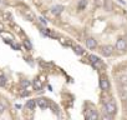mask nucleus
I'll use <instances>...</instances> for the list:
<instances>
[{
    "label": "nucleus",
    "mask_w": 127,
    "mask_h": 120,
    "mask_svg": "<svg viewBox=\"0 0 127 120\" xmlns=\"http://www.w3.org/2000/svg\"><path fill=\"white\" fill-rule=\"evenodd\" d=\"M105 110H106L107 114H110V115H113V114L116 113V105H115V103L111 101V100H108L105 103Z\"/></svg>",
    "instance_id": "1"
},
{
    "label": "nucleus",
    "mask_w": 127,
    "mask_h": 120,
    "mask_svg": "<svg viewBox=\"0 0 127 120\" xmlns=\"http://www.w3.org/2000/svg\"><path fill=\"white\" fill-rule=\"evenodd\" d=\"M101 53H102L103 56H111L112 53H113V46H111V45H105V46H102V49H101Z\"/></svg>",
    "instance_id": "2"
},
{
    "label": "nucleus",
    "mask_w": 127,
    "mask_h": 120,
    "mask_svg": "<svg viewBox=\"0 0 127 120\" xmlns=\"http://www.w3.org/2000/svg\"><path fill=\"white\" fill-rule=\"evenodd\" d=\"M126 48H127V43L125 39H118L116 41V49H117V50L123 51V50H126Z\"/></svg>",
    "instance_id": "3"
},
{
    "label": "nucleus",
    "mask_w": 127,
    "mask_h": 120,
    "mask_svg": "<svg viewBox=\"0 0 127 120\" xmlns=\"http://www.w3.org/2000/svg\"><path fill=\"white\" fill-rule=\"evenodd\" d=\"M62 10H64L62 5H55V6H52V9H51V13L54 15H60L62 13Z\"/></svg>",
    "instance_id": "4"
},
{
    "label": "nucleus",
    "mask_w": 127,
    "mask_h": 120,
    "mask_svg": "<svg viewBox=\"0 0 127 120\" xmlns=\"http://www.w3.org/2000/svg\"><path fill=\"white\" fill-rule=\"evenodd\" d=\"M86 46L89 49H95L97 46V43L95 39H92V38H89V39L86 40Z\"/></svg>",
    "instance_id": "5"
},
{
    "label": "nucleus",
    "mask_w": 127,
    "mask_h": 120,
    "mask_svg": "<svg viewBox=\"0 0 127 120\" xmlns=\"http://www.w3.org/2000/svg\"><path fill=\"white\" fill-rule=\"evenodd\" d=\"M100 88L102 89V90H108L110 89V83H108V80L107 79H101L100 80Z\"/></svg>",
    "instance_id": "6"
},
{
    "label": "nucleus",
    "mask_w": 127,
    "mask_h": 120,
    "mask_svg": "<svg viewBox=\"0 0 127 120\" xmlns=\"http://www.w3.org/2000/svg\"><path fill=\"white\" fill-rule=\"evenodd\" d=\"M36 104L40 106L41 109L49 108V103H47V100H45V99H37V100H36Z\"/></svg>",
    "instance_id": "7"
},
{
    "label": "nucleus",
    "mask_w": 127,
    "mask_h": 120,
    "mask_svg": "<svg viewBox=\"0 0 127 120\" xmlns=\"http://www.w3.org/2000/svg\"><path fill=\"white\" fill-rule=\"evenodd\" d=\"M98 118V115H97V113L96 111H93V110H91V111H89L86 114V119H90V120H95V119H97Z\"/></svg>",
    "instance_id": "8"
},
{
    "label": "nucleus",
    "mask_w": 127,
    "mask_h": 120,
    "mask_svg": "<svg viewBox=\"0 0 127 120\" xmlns=\"http://www.w3.org/2000/svg\"><path fill=\"white\" fill-rule=\"evenodd\" d=\"M32 86H34L35 90H41V80H34V83H32Z\"/></svg>",
    "instance_id": "9"
},
{
    "label": "nucleus",
    "mask_w": 127,
    "mask_h": 120,
    "mask_svg": "<svg viewBox=\"0 0 127 120\" xmlns=\"http://www.w3.org/2000/svg\"><path fill=\"white\" fill-rule=\"evenodd\" d=\"M26 106L29 108L30 110H34L35 106H36V101H34V100H29V101H27V104H26Z\"/></svg>",
    "instance_id": "10"
},
{
    "label": "nucleus",
    "mask_w": 127,
    "mask_h": 120,
    "mask_svg": "<svg viewBox=\"0 0 127 120\" xmlns=\"http://www.w3.org/2000/svg\"><path fill=\"white\" fill-rule=\"evenodd\" d=\"M75 53L79 54V55H82V54H84V50H82V48H80V46H75Z\"/></svg>",
    "instance_id": "11"
},
{
    "label": "nucleus",
    "mask_w": 127,
    "mask_h": 120,
    "mask_svg": "<svg viewBox=\"0 0 127 120\" xmlns=\"http://www.w3.org/2000/svg\"><path fill=\"white\" fill-rule=\"evenodd\" d=\"M90 60H91V63H97V61H100V59H98L96 55H90Z\"/></svg>",
    "instance_id": "12"
},
{
    "label": "nucleus",
    "mask_w": 127,
    "mask_h": 120,
    "mask_svg": "<svg viewBox=\"0 0 127 120\" xmlns=\"http://www.w3.org/2000/svg\"><path fill=\"white\" fill-rule=\"evenodd\" d=\"M6 84V78L5 76H0V86H4Z\"/></svg>",
    "instance_id": "13"
},
{
    "label": "nucleus",
    "mask_w": 127,
    "mask_h": 120,
    "mask_svg": "<svg viewBox=\"0 0 127 120\" xmlns=\"http://www.w3.org/2000/svg\"><path fill=\"white\" fill-rule=\"evenodd\" d=\"M24 44H25V46L29 49V50H31V48H32V45H31V43L29 41V40H24Z\"/></svg>",
    "instance_id": "14"
},
{
    "label": "nucleus",
    "mask_w": 127,
    "mask_h": 120,
    "mask_svg": "<svg viewBox=\"0 0 127 120\" xmlns=\"http://www.w3.org/2000/svg\"><path fill=\"white\" fill-rule=\"evenodd\" d=\"M92 65H93V66H95L96 69H101V68H102V64H101V61H97V63H93Z\"/></svg>",
    "instance_id": "15"
},
{
    "label": "nucleus",
    "mask_w": 127,
    "mask_h": 120,
    "mask_svg": "<svg viewBox=\"0 0 127 120\" xmlns=\"http://www.w3.org/2000/svg\"><path fill=\"white\" fill-rule=\"evenodd\" d=\"M21 85H23V88H29V86H30V83H29L27 80H24L23 83H21Z\"/></svg>",
    "instance_id": "16"
},
{
    "label": "nucleus",
    "mask_w": 127,
    "mask_h": 120,
    "mask_svg": "<svg viewBox=\"0 0 127 120\" xmlns=\"http://www.w3.org/2000/svg\"><path fill=\"white\" fill-rule=\"evenodd\" d=\"M6 109V106H5V104H3V103H0V114L4 113V110Z\"/></svg>",
    "instance_id": "17"
},
{
    "label": "nucleus",
    "mask_w": 127,
    "mask_h": 120,
    "mask_svg": "<svg viewBox=\"0 0 127 120\" xmlns=\"http://www.w3.org/2000/svg\"><path fill=\"white\" fill-rule=\"evenodd\" d=\"M121 83L123 85H127V76H122V78H121Z\"/></svg>",
    "instance_id": "18"
},
{
    "label": "nucleus",
    "mask_w": 127,
    "mask_h": 120,
    "mask_svg": "<svg viewBox=\"0 0 127 120\" xmlns=\"http://www.w3.org/2000/svg\"><path fill=\"white\" fill-rule=\"evenodd\" d=\"M86 4H87V3H86V0H81V3H80V8H82V6L85 8V6H86Z\"/></svg>",
    "instance_id": "19"
},
{
    "label": "nucleus",
    "mask_w": 127,
    "mask_h": 120,
    "mask_svg": "<svg viewBox=\"0 0 127 120\" xmlns=\"http://www.w3.org/2000/svg\"><path fill=\"white\" fill-rule=\"evenodd\" d=\"M40 21H41V23H42L44 25H46V24H47V21H46L45 19H44V18H40Z\"/></svg>",
    "instance_id": "20"
},
{
    "label": "nucleus",
    "mask_w": 127,
    "mask_h": 120,
    "mask_svg": "<svg viewBox=\"0 0 127 120\" xmlns=\"http://www.w3.org/2000/svg\"><path fill=\"white\" fill-rule=\"evenodd\" d=\"M0 4H1V0H0Z\"/></svg>",
    "instance_id": "21"
}]
</instances>
